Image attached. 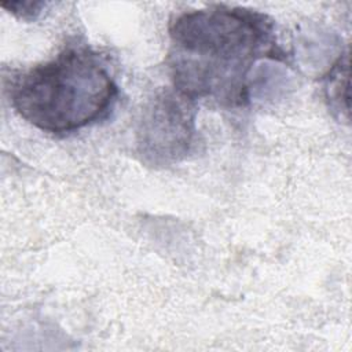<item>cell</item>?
<instances>
[{
  "label": "cell",
  "mask_w": 352,
  "mask_h": 352,
  "mask_svg": "<svg viewBox=\"0 0 352 352\" xmlns=\"http://www.w3.org/2000/svg\"><path fill=\"white\" fill-rule=\"evenodd\" d=\"M326 98L333 111L349 117V56L341 55L326 76Z\"/></svg>",
  "instance_id": "cell-4"
},
{
  "label": "cell",
  "mask_w": 352,
  "mask_h": 352,
  "mask_svg": "<svg viewBox=\"0 0 352 352\" xmlns=\"http://www.w3.org/2000/svg\"><path fill=\"white\" fill-rule=\"evenodd\" d=\"M3 8L22 19H34L45 7L43 1H8L1 4Z\"/></svg>",
  "instance_id": "cell-5"
},
{
  "label": "cell",
  "mask_w": 352,
  "mask_h": 352,
  "mask_svg": "<svg viewBox=\"0 0 352 352\" xmlns=\"http://www.w3.org/2000/svg\"><path fill=\"white\" fill-rule=\"evenodd\" d=\"M169 69L175 91L195 102L245 106L250 74L261 59H283L274 21L256 10L223 4L184 12L170 23Z\"/></svg>",
  "instance_id": "cell-1"
},
{
  "label": "cell",
  "mask_w": 352,
  "mask_h": 352,
  "mask_svg": "<svg viewBox=\"0 0 352 352\" xmlns=\"http://www.w3.org/2000/svg\"><path fill=\"white\" fill-rule=\"evenodd\" d=\"M117 92L102 58L77 45L18 77L10 99L15 111L37 129L69 133L104 117Z\"/></svg>",
  "instance_id": "cell-2"
},
{
  "label": "cell",
  "mask_w": 352,
  "mask_h": 352,
  "mask_svg": "<svg viewBox=\"0 0 352 352\" xmlns=\"http://www.w3.org/2000/svg\"><path fill=\"white\" fill-rule=\"evenodd\" d=\"M192 100L175 92L155 96L142 114L136 132L138 153L150 165H169L184 158L195 135Z\"/></svg>",
  "instance_id": "cell-3"
}]
</instances>
